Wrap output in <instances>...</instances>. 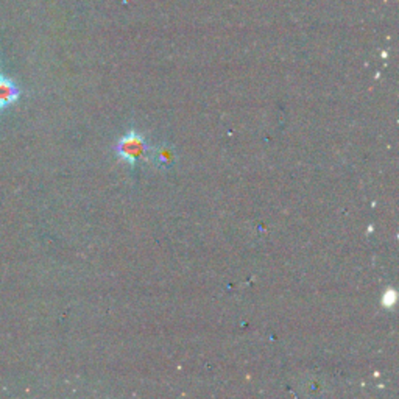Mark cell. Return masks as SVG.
Here are the masks:
<instances>
[{
	"label": "cell",
	"instance_id": "cell-4",
	"mask_svg": "<svg viewBox=\"0 0 399 399\" xmlns=\"http://www.w3.org/2000/svg\"><path fill=\"white\" fill-rule=\"evenodd\" d=\"M395 301H396V293L393 290H388L384 295V306H387V307L393 306Z\"/></svg>",
	"mask_w": 399,
	"mask_h": 399
},
{
	"label": "cell",
	"instance_id": "cell-2",
	"mask_svg": "<svg viewBox=\"0 0 399 399\" xmlns=\"http://www.w3.org/2000/svg\"><path fill=\"white\" fill-rule=\"evenodd\" d=\"M149 161H151V164L158 169H170L176 161L175 149L169 144H159L158 147L149 150Z\"/></svg>",
	"mask_w": 399,
	"mask_h": 399
},
{
	"label": "cell",
	"instance_id": "cell-1",
	"mask_svg": "<svg viewBox=\"0 0 399 399\" xmlns=\"http://www.w3.org/2000/svg\"><path fill=\"white\" fill-rule=\"evenodd\" d=\"M149 150L150 147L147 145L144 137L134 129L122 137L117 145L114 147L116 156L129 166H136L142 158H145V154H149Z\"/></svg>",
	"mask_w": 399,
	"mask_h": 399
},
{
	"label": "cell",
	"instance_id": "cell-3",
	"mask_svg": "<svg viewBox=\"0 0 399 399\" xmlns=\"http://www.w3.org/2000/svg\"><path fill=\"white\" fill-rule=\"evenodd\" d=\"M21 89L14 83V81L0 73V111L10 108L11 105L19 100Z\"/></svg>",
	"mask_w": 399,
	"mask_h": 399
}]
</instances>
